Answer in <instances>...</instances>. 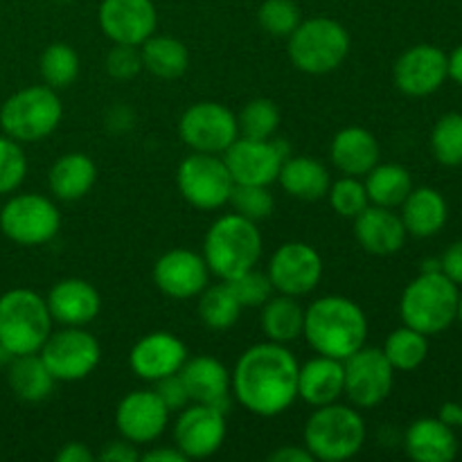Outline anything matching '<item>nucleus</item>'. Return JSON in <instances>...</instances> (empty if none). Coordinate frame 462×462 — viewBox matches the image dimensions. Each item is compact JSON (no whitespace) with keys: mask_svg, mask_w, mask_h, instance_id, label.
<instances>
[{"mask_svg":"<svg viewBox=\"0 0 462 462\" xmlns=\"http://www.w3.org/2000/svg\"><path fill=\"white\" fill-rule=\"evenodd\" d=\"M440 271L451 280V282L462 287V239L460 242L451 244L445 251V255L440 257Z\"/></svg>","mask_w":462,"mask_h":462,"instance_id":"09e8293b","label":"nucleus"},{"mask_svg":"<svg viewBox=\"0 0 462 462\" xmlns=\"http://www.w3.org/2000/svg\"><path fill=\"white\" fill-rule=\"evenodd\" d=\"M179 135L192 152L224 153L239 138L237 113L219 102L192 104L179 120Z\"/></svg>","mask_w":462,"mask_h":462,"instance_id":"ddd939ff","label":"nucleus"},{"mask_svg":"<svg viewBox=\"0 0 462 462\" xmlns=\"http://www.w3.org/2000/svg\"><path fill=\"white\" fill-rule=\"evenodd\" d=\"M27 176V156L23 144L9 135H0V197L14 194Z\"/></svg>","mask_w":462,"mask_h":462,"instance_id":"37998d69","label":"nucleus"},{"mask_svg":"<svg viewBox=\"0 0 462 462\" xmlns=\"http://www.w3.org/2000/svg\"><path fill=\"white\" fill-rule=\"evenodd\" d=\"M404 449L418 462H449L458 454V438L440 418H420L406 429Z\"/></svg>","mask_w":462,"mask_h":462,"instance_id":"bb28decb","label":"nucleus"},{"mask_svg":"<svg viewBox=\"0 0 462 462\" xmlns=\"http://www.w3.org/2000/svg\"><path fill=\"white\" fill-rule=\"evenodd\" d=\"M460 291L442 271H422L406 284L400 298L402 323L433 337L454 325L458 316Z\"/></svg>","mask_w":462,"mask_h":462,"instance_id":"20e7f679","label":"nucleus"},{"mask_svg":"<svg viewBox=\"0 0 462 462\" xmlns=\"http://www.w3.org/2000/svg\"><path fill=\"white\" fill-rule=\"evenodd\" d=\"M224 411L210 404H188L179 411L174 424V445L188 460H203L215 456L228 436Z\"/></svg>","mask_w":462,"mask_h":462,"instance_id":"2eb2a0df","label":"nucleus"},{"mask_svg":"<svg viewBox=\"0 0 462 462\" xmlns=\"http://www.w3.org/2000/svg\"><path fill=\"white\" fill-rule=\"evenodd\" d=\"M458 427H462V404H460V422H458Z\"/></svg>","mask_w":462,"mask_h":462,"instance_id":"13d9d810","label":"nucleus"},{"mask_svg":"<svg viewBox=\"0 0 462 462\" xmlns=\"http://www.w3.org/2000/svg\"><path fill=\"white\" fill-rule=\"evenodd\" d=\"M431 152L440 165L460 167L462 165V113H445L433 125Z\"/></svg>","mask_w":462,"mask_h":462,"instance_id":"58836bf2","label":"nucleus"},{"mask_svg":"<svg viewBox=\"0 0 462 462\" xmlns=\"http://www.w3.org/2000/svg\"><path fill=\"white\" fill-rule=\"evenodd\" d=\"M280 122H282V113H280L278 104L269 97L251 99L237 113V129L242 138H273L280 129Z\"/></svg>","mask_w":462,"mask_h":462,"instance_id":"4c0bfd02","label":"nucleus"},{"mask_svg":"<svg viewBox=\"0 0 462 462\" xmlns=\"http://www.w3.org/2000/svg\"><path fill=\"white\" fill-rule=\"evenodd\" d=\"M50 316L61 328H86L102 311V296L84 278H63L45 296Z\"/></svg>","mask_w":462,"mask_h":462,"instance_id":"4be33fe9","label":"nucleus"},{"mask_svg":"<svg viewBox=\"0 0 462 462\" xmlns=\"http://www.w3.org/2000/svg\"><path fill=\"white\" fill-rule=\"evenodd\" d=\"M400 208L406 233L420 239L438 235L449 219V208H447L445 197L436 188H427V185L411 189Z\"/></svg>","mask_w":462,"mask_h":462,"instance_id":"c85d7f7f","label":"nucleus"},{"mask_svg":"<svg viewBox=\"0 0 462 462\" xmlns=\"http://www.w3.org/2000/svg\"><path fill=\"white\" fill-rule=\"evenodd\" d=\"M302 445L314 460L346 462L355 458L365 445V422L355 406H319L310 415L302 431Z\"/></svg>","mask_w":462,"mask_h":462,"instance_id":"39448f33","label":"nucleus"},{"mask_svg":"<svg viewBox=\"0 0 462 462\" xmlns=\"http://www.w3.org/2000/svg\"><path fill=\"white\" fill-rule=\"evenodd\" d=\"M329 158L343 176L364 179L379 162L382 149H379L373 131L364 129V126H346L334 134L332 143H329Z\"/></svg>","mask_w":462,"mask_h":462,"instance_id":"393cba45","label":"nucleus"},{"mask_svg":"<svg viewBox=\"0 0 462 462\" xmlns=\"http://www.w3.org/2000/svg\"><path fill=\"white\" fill-rule=\"evenodd\" d=\"M140 460L144 462H188L183 451L179 447H156V449L140 454Z\"/></svg>","mask_w":462,"mask_h":462,"instance_id":"864d4df0","label":"nucleus"},{"mask_svg":"<svg viewBox=\"0 0 462 462\" xmlns=\"http://www.w3.org/2000/svg\"><path fill=\"white\" fill-rule=\"evenodd\" d=\"M287 144L280 140H253L239 135L221 156L230 176L239 185H271L278 180L282 162L289 158Z\"/></svg>","mask_w":462,"mask_h":462,"instance_id":"dca6fc26","label":"nucleus"},{"mask_svg":"<svg viewBox=\"0 0 462 462\" xmlns=\"http://www.w3.org/2000/svg\"><path fill=\"white\" fill-rule=\"evenodd\" d=\"M350 32L329 16L302 18L287 36V54L296 70L305 75H329L338 70L350 54Z\"/></svg>","mask_w":462,"mask_h":462,"instance_id":"423d86ee","label":"nucleus"},{"mask_svg":"<svg viewBox=\"0 0 462 462\" xmlns=\"http://www.w3.org/2000/svg\"><path fill=\"white\" fill-rule=\"evenodd\" d=\"M210 275L201 253H194L189 248H171L162 253L152 271L156 289L171 300L197 298L210 284Z\"/></svg>","mask_w":462,"mask_h":462,"instance_id":"f3484780","label":"nucleus"},{"mask_svg":"<svg viewBox=\"0 0 462 462\" xmlns=\"http://www.w3.org/2000/svg\"><path fill=\"white\" fill-rule=\"evenodd\" d=\"M176 185L185 201L197 210L228 206L235 180L221 153L192 152L176 170Z\"/></svg>","mask_w":462,"mask_h":462,"instance_id":"9d476101","label":"nucleus"},{"mask_svg":"<svg viewBox=\"0 0 462 462\" xmlns=\"http://www.w3.org/2000/svg\"><path fill=\"white\" fill-rule=\"evenodd\" d=\"M438 418H440L445 424H449V427H458L460 404H456V402H447V404L440 409V415H438Z\"/></svg>","mask_w":462,"mask_h":462,"instance_id":"6e6d98bb","label":"nucleus"},{"mask_svg":"<svg viewBox=\"0 0 462 462\" xmlns=\"http://www.w3.org/2000/svg\"><path fill=\"white\" fill-rule=\"evenodd\" d=\"M271 462H314V456L307 451V447L298 445H287L275 449L273 454L269 456Z\"/></svg>","mask_w":462,"mask_h":462,"instance_id":"603ef678","label":"nucleus"},{"mask_svg":"<svg viewBox=\"0 0 462 462\" xmlns=\"http://www.w3.org/2000/svg\"><path fill=\"white\" fill-rule=\"evenodd\" d=\"M0 230L18 246H43L61 230V212L43 194H12L0 208Z\"/></svg>","mask_w":462,"mask_h":462,"instance_id":"1a4fd4ad","label":"nucleus"},{"mask_svg":"<svg viewBox=\"0 0 462 462\" xmlns=\"http://www.w3.org/2000/svg\"><path fill=\"white\" fill-rule=\"evenodd\" d=\"M188 356V346L176 334L158 329L134 343L129 352V368L138 379L153 383L179 373Z\"/></svg>","mask_w":462,"mask_h":462,"instance_id":"412c9836","label":"nucleus"},{"mask_svg":"<svg viewBox=\"0 0 462 462\" xmlns=\"http://www.w3.org/2000/svg\"><path fill=\"white\" fill-rule=\"evenodd\" d=\"M97 460H102V462H138L140 449H138V445H134V442L120 438V440L108 442V445L97 454Z\"/></svg>","mask_w":462,"mask_h":462,"instance_id":"de8ad7c7","label":"nucleus"},{"mask_svg":"<svg viewBox=\"0 0 462 462\" xmlns=\"http://www.w3.org/2000/svg\"><path fill=\"white\" fill-rule=\"evenodd\" d=\"M63 104L59 90L45 84L25 86L0 106V129L16 143H41L61 125Z\"/></svg>","mask_w":462,"mask_h":462,"instance_id":"6e6552de","label":"nucleus"},{"mask_svg":"<svg viewBox=\"0 0 462 462\" xmlns=\"http://www.w3.org/2000/svg\"><path fill=\"white\" fill-rule=\"evenodd\" d=\"M104 70H106V75L116 81L135 79V77L144 70L143 54H140L138 45L113 43L106 59H104Z\"/></svg>","mask_w":462,"mask_h":462,"instance_id":"a18cd8bd","label":"nucleus"},{"mask_svg":"<svg viewBox=\"0 0 462 462\" xmlns=\"http://www.w3.org/2000/svg\"><path fill=\"white\" fill-rule=\"evenodd\" d=\"M278 183L284 192L300 201H319L328 197L329 179L328 167L311 156H291L282 162Z\"/></svg>","mask_w":462,"mask_h":462,"instance_id":"c756f323","label":"nucleus"},{"mask_svg":"<svg viewBox=\"0 0 462 462\" xmlns=\"http://www.w3.org/2000/svg\"><path fill=\"white\" fill-rule=\"evenodd\" d=\"M343 383H346L343 361L316 355L314 359L302 364L298 370V400L314 406V409L334 404V402L341 400Z\"/></svg>","mask_w":462,"mask_h":462,"instance_id":"a878e982","label":"nucleus"},{"mask_svg":"<svg viewBox=\"0 0 462 462\" xmlns=\"http://www.w3.org/2000/svg\"><path fill=\"white\" fill-rule=\"evenodd\" d=\"M328 201L332 210L346 219H355L370 206L368 192L359 176H341L338 180H332L328 189Z\"/></svg>","mask_w":462,"mask_h":462,"instance_id":"ea45409f","label":"nucleus"},{"mask_svg":"<svg viewBox=\"0 0 462 462\" xmlns=\"http://www.w3.org/2000/svg\"><path fill=\"white\" fill-rule=\"evenodd\" d=\"M343 395L355 409H374L391 397L395 386V368L388 364L382 347H359L343 359Z\"/></svg>","mask_w":462,"mask_h":462,"instance_id":"f8f14e48","label":"nucleus"},{"mask_svg":"<svg viewBox=\"0 0 462 462\" xmlns=\"http://www.w3.org/2000/svg\"><path fill=\"white\" fill-rule=\"evenodd\" d=\"M364 185L373 206L400 208L413 189V179L400 162H377L364 176Z\"/></svg>","mask_w":462,"mask_h":462,"instance_id":"72a5a7b5","label":"nucleus"},{"mask_svg":"<svg viewBox=\"0 0 462 462\" xmlns=\"http://www.w3.org/2000/svg\"><path fill=\"white\" fill-rule=\"evenodd\" d=\"M134 122H135L134 111H131L129 106H125V104H117V106L108 108L106 126L108 131H113V134H126V131L134 126Z\"/></svg>","mask_w":462,"mask_h":462,"instance_id":"8fccbe9b","label":"nucleus"},{"mask_svg":"<svg viewBox=\"0 0 462 462\" xmlns=\"http://www.w3.org/2000/svg\"><path fill=\"white\" fill-rule=\"evenodd\" d=\"M7 382L14 395L21 397L23 402H43L52 395L57 379L50 374L48 365L43 364L39 352H34V355L14 356L9 361Z\"/></svg>","mask_w":462,"mask_h":462,"instance_id":"473e14b6","label":"nucleus"},{"mask_svg":"<svg viewBox=\"0 0 462 462\" xmlns=\"http://www.w3.org/2000/svg\"><path fill=\"white\" fill-rule=\"evenodd\" d=\"M170 409L162 404L156 391H131L116 409V429L120 438L134 445H152L165 433L170 424Z\"/></svg>","mask_w":462,"mask_h":462,"instance_id":"aec40b11","label":"nucleus"},{"mask_svg":"<svg viewBox=\"0 0 462 462\" xmlns=\"http://www.w3.org/2000/svg\"><path fill=\"white\" fill-rule=\"evenodd\" d=\"M388 364L395 368V373H413L427 361L429 356V337L418 329L402 325L393 329L386 337L382 347Z\"/></svg>","mask_w":462,"mask_h":462,"instance_id":"c9c22d12","label":"nucleus"},{"mask_svg":"<svg viewBox=\"0 0 462 462\" xmlns=\"http://www.w3.org/2000/svg\"><path fill=\"white\" fill-rule=\"evenodd\" d=\"M269 275L275 293L302 298L314 291L323 278V257L311 244L287 242L275 248L269 260Z\"/></svg>","mask_w":462,"mask_h":462,"instance_id":"4468645a","label":"nucleus"},{"mask_svg":"<svg viewBox=\"0 0 462 462\" xmlns=\"http://www.w3.org/2000/svg\"><path fill=\"white\" fill-rule=\"evenodd\" d=\"M48 302L32 289H9L0 296V346L14 356L34 355L52 334Z\"/></svg>","mask_w":462,"mask_h":462,"instance_id":"0eeeda50","label":"nucleus"},{"mask_svg":"<svg viewBox=\"0 0 462 462\" xmlns=\"http://www.w3.org/2000/svg\"><path fill=\"white\" fill-rule=\"evenodd\" d=\"M260 328L266 338L273 343L298 341L305 329V307L300 305V298L275 293L264 305L260 307Z\"/></svg>","mask_w":462,"mask_h":462,"instance_id":"7c9ffc66","label":"nucleus"},{"mask_svg":"<svg viewBox=\"0 0 462 462\" xmlns=\"http://www.w3.org/2000/svg\"><path fill=\"white\" fill-rule=\"evenodd\" d=\"M97 456L84 445V442H68L59 449L57 462H95Z\"/></svg>","mask_w":462,"mask_h":462,"instance_id":"3c124183","label":"nucleus"},{"mask_svg":"<svg viewBox=\"0 0 462 462\" xmlns=\"http://www.w3.org/2000/svg\"><path fill=\"white\" fill-rule=\"evenodd\" d=\"M230 284V289L237 296L239 305L246 310V307H262L271 296H273V284H271L269 275L262 273V271L251 269L246 273L237 275L233 280H226Z\"/></svg>","mask_w":462,"mask_h":462,"instance_id":"c03bdc74","label":"nucleus"},{"mask_svg":"<svg viewBox=\"0 0 462 462\" xmlns=\"http://www.w3.org/2000/svg\"><path fill=\"white\" fill-rule=\"evenodd\" d=\"M302 337L316 355L343 361L365 346L368 319L352 298L323 296L305 307Z\"/></svg>","mask_w":462,"mask_h":462,"instance_id":"f03ea898","label":"nucleus"},{"mask_svg":"<svg viewBox=\"0 0 462 462\" xmlns=\"http://www.w3.org/2000/svg\"><path fill=\"white\" fill-rule=\"evenodd\" d=\"M143 66L158 79H179L189 68V50L176 36L152 34L143 45Z\"/></svg>","mask_w":462,"mask_h":462,"instance_id":"2f4dec72","label":"nucleus"},{"mask_svg":"<svg viewBox=\"0 0 462 462\" xmlns=\"http://www.w3.org/2000/svg\"><path fill=\"white\" fill-rule=\"evenodd\" d=\"M456 320H460V325H462V293H460V302H458V316H456Z\"/></svg>","mask_w":462,"mask_h":462,"instance_id":"4d7b16f0","label":"nucleus"},{"mask_svg":"<svg viewBox=\"0 0 462 462\" xmlns=\"http://www.w3.org/2000/svg\"><path fill=\"white\" fill-rule=\"evenodd\" d=\"M99 30L111 43L143 45L158 30L153 0H102L97 9Z\"/></svg>","mask_w":462,"mask_h":462,"instance_id":"a211bd4d","label":"nucleus"},{"mask_svg":"<svg viewBox=\"0 0 462 462\" xmlns=\"http://www.w3.org/2000/svg\"><path fill=\"white\" fill-rule=\"evenodd\" d=\"M197 298L199 319L208 329H215V332H224V329L233 328L244 311V307L239 305L237 296H235V291L226 280L217 284H208Z\"/></svg>","mask_w":462,"mask_h":462,"instance_id":"f704fd0d","label":"nucleus"},{"mask_svg":"<svg viewBox=\"0 0 462 462\" xmlns=\"http://www.w3.org/2000/svg\"><path fill=\"white\" fill-rule=\"evenodd\" d=\"M39 356L57 382H81L102 361V346L86 328H61L50 334Z\"/></svg>","mask_w":462,"mask_h":462,"instance_id":"9b49d317","label":"nucleus"},{"mask_svg":"<svg viewBox=\"0 0 462 462\" xmlns=\"http://www.w3.org/2000/svg\"><path fill=\"white\" fill-rule=\"evenodd\" d=\"M264 242L255 221L228 212L208 228L203 237V260L212 275L219 280H233L255 269L262 260Z\"/></svg>","mask_w":462,"mask_h":462,"instance_id":"7ed1b4c3","label":"nucleus"},{"mask_svg":"<svg viewBox=\"0 0 462 462\" xmlns=\"http://www.w3.org/2000/svg\"><path fill=\"white\" fill-rule=\"evenodd\" d=\"M447 70H449V79L462 86V45H458L451 54H447Z\"/></svg>","mask_w":462,"mask_h":462,"instance_id":"5fc2aeb1","label":"nucleus"},{"mask_svg":"<svg viewBox=\"0 0 462 462\" xmlns=\"http://www.w3.org/2000/svg\"><path fill=\"white\" fill-rule=\"evenodd\" d=\"M395 86L409 97H427L442 88L449 79L447 52L438 45L420 43L400 54L393 66Z\"/></svg>","mask_w":462,"mask_h":462,"instance_id":"6ab92c4d","label":"nucleus"},{"mask_svg":"<svg viewBox=\"0 0 462 462\" xmlns=\"http://www.w3.org/2000/svg\"><path fill=\"white\" fill-rule=\"evenodd\" d=\"M355 237L365 253L377 257L395 255L404 248L406 233L404 221L393 208L373 206L370 203L359 217H355Z\"/></svg>","mask_w":462,"mask_h":462,"instance_id":"b1692460","label":"nucleus"},{"mask_svg":"<svg viewBox=\"0 0 462 462\" xmlns=\"http://www.w3.org/2000/svg\"><path fill=\"white\" fill-rule=\"evenodd\" d=\"M153 391H156V395L161 397L162 404L170 409V413H174V411H180V409H185L188 404H192V402H189V395H188V388H185L183 379H180L179 373L153 382Z\"/></svg>","mask_w":462,"mask_h":462,"instance_id":"49530a36","label":"nucleus"},{"mask_svg":"<svg viewBox=\"0 0 462 462\" xmlns=\"http://www.w3.org/2000/svg\"><path fill=\"white\" fill-rule=\"evenodd\" d=\"M97 180V165L88 153L70 152L59 156L48 171L50 192L59 201H79L93 189Z\"/></svg>","mask_w":462,"mask_h":462,"instance_id":"cd10ccee","label":"nucleus"},{"mask_svg":"<svg viewBox=\"0 0 462 462\" xmlns=\"http://www.w3.org/2000/svg\"><path fill=\"white\" fill-rule=\"evenodd\" d=\"M298 370L300 364L282 343L251 346L230 373L235 400L257 418H278L298 400Z\"/></svg>","mask_w":462,"mask_h":462,"instance_id":"f257e3e1","label":"nucleus"},{"mask_svg":"<svg viewBox=\"0 0 462 462\" xmlns=\"http://www.w3.org/2000/svg\"><path fill=\"white\" fill-rule=\"evenodd\" d=\"M79 54H77V50L72 48L70 43L57 41V43H50L48 48L41 52L39 72L43 84L50 86V88H70L77 81V77H79Z\"/></svg>","mask_w":462,"mask_h":462,"instance_id":"e433bc0d","label":"nucleus"},{"mask_svg":"<svg viewBox=\"0 0 462 462\" xmlns=\"http://www.w3.org/2000/svg\"><path fill=\"white\" fill-rule=\"evenodd\" d=\"M228 203L233 206V212L255 221V224L262 219H269L275 210V199L273 194H271L269 185L235 183Z\"/></svg>","mask_w":462,"mask_h":462,"instance_id":"79ce46f5","label":"nucleus"},{"mask_svg":"<svg viewBox=\"0 0 462 462\" xmlns=\"http://www.w3.org/2000/svg\"><path fill=\"white\" fill-rule=\"evenodd\" d=\"M185 388H188L189 402L197 404H210L219 411L228 413L230 411V373L219 359L210 355L192 356L179 370Z\"/></svg>","mask_w":462,"mask_h":462,"instance_id":"5701e85b","label":"nucleus"},{"mask_svg":"<svg viewBox=\"0 0 462 462\" xmlns=\"http://www.w3.org/2000/svg\"><path fill=\"white\" fill-rule=\"evenodd\" d=\"M302 21V12L296 0H264L257 9V23L266 34L287 39Z\"/></svg>","mask_w":462,"mask_h":462,"instance_id":"a19ab883","label":"nucleus"}]
</instances>
